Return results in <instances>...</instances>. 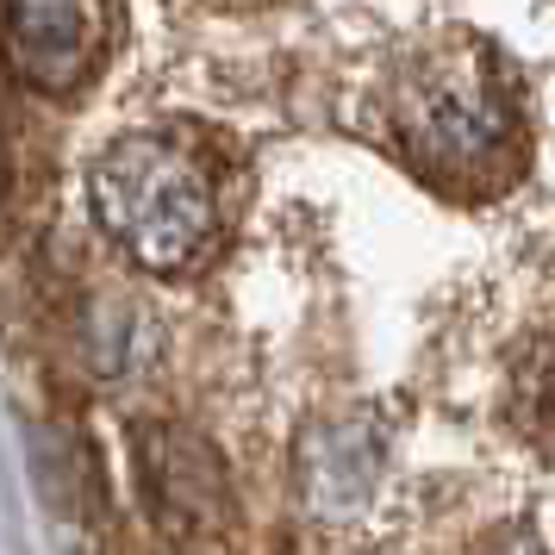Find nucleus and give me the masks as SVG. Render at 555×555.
Here are the masks:
<instances>
[{"instance_id": "nucleus-3", "label": "nucleus", "mask_w": 555, "mask_h": 555, "mask_svg": "<svg viewBox=\"0 0 555 555\" xmlns=\"http://www.w3.org/2000/svg\"><path fill=\"white\" fill-rule=\"evenodd\" d=\"M0 56L31 94L69 101L106 56V0H0Z\"/></svg>"}, {"instance_id": "nucleus-6", "label": "nucleus", "mask_w": 555, "mask_h": 555, "mask_svg": "<svg viewBox=\"0 0 555 555\" xmlns=\"http://www.w3.org/2000/svg\"><path fill=\"white\" fill-rule=\"evenodd\" d=\"M505 418L537 437L543 450H555V337L530 344L512 369V400H505Z\"/></svg>"}, {"instance_id": "nucleus-8", "label": "nucleus", "mask_w": 555, "mask_h": 555, "mask_svg": "<svg viewBox=\"0 0 555 555\" xmlns=\"http://www.w3.org/2000/svg\"><path fill=\"white\" fill-rule=\"evenodd\" d=\"M0 194H7V144H0Z\"/></svg>"}, {"instance_id": "nucleus-5", "label": "nucleus", "mask_w": 555, "mask_h": 555, "mask_svg": "<svg viewBox=\"0 0 555 555\" xmlns=\"http://www.w3.org/2000/svg\"><path fill=\"white\" fill-rule=\"evenodd\" d=\"M380 480V430L369 418H325V425L306 430L300 443V487L306 505L325 512V518H350L369 505Z\"/></svg>"}, {"instance_id": "nucleus-7", "label": "nucleus", "mask_w": 555, "mask_h": 555, "mask_svg": "<svg viewBox=\"0 0 555 555\" xmlns=\"http://www.w3.org/2000/svg\"><path fill=\"white\" fill-rule=\"evenodd\" d=\"M487 555H543V543L525 537V530H512V537H493V550H487Z\"/></svg>"}, {"instance_id": "nucleus-2", "label": "nucleus", "mask_w": 555, "mask_h": 555, "mask_svg": "<svg viewBox=\"0 0 555 555\" xmlns=\"http://www.w3.org/2000/svg\"><path fill=\"white\" fill-rule=\"evenodd\" d=\"M393 131L405 156L450 181H475L500 169L518 144V113L505 101V81L480 44H443L412 63L393 94Z\"/></svg>"}, {"instance_id": "nucleus-1", "label": "nucleus", "mask_w": 555, "mask_h": 555, "mask_svg": "<svg viewBox=\"0 0 555 555\" xmlns=\"http://www.w3.org/2000/svg\"><path fill=\"white\" fill-rule=\"evenodd\" d=\"M101 231L151 275H188L219 237V194L206 163L176 138L131 131L88 169Z\"/></svg>"}, {"instance_id": "nucleus-4", "label": "nucleus", "mask_w": 555, "mask_h": 555, "mask_svg": "<svg viewBox=\"0 0 555 555\" xmlns=\"http://www.w3.org/2000/svg\"><path fill=\"white\" fill-rule=\"evenodd\" d=\"M138 468L151 487V505L163 525L201 530L225 512V468L188 430H144L138 437Z\"/></svg>"}]
</instances>
